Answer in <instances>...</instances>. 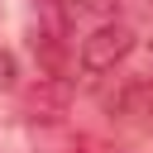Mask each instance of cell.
Instances as JSON below:
<instances>
[{
    "label": "cell",
    "mask_w": 153,
    "mask_h": 153,
    "mask_svg": "<svg viewBox=\"0 0 153 153\" xmlns=\"http://www.w3.org/2000/svg\"><path fill=\"white\" fill-rule=\"evenodd\" d=\"M129 53H134V29H129V24H120V19L96 24V29L81 38V72L100 76V72H110L115 62H124Z\"/></svg>",
    "instance_id": "cell-1"
},
{
    "label": "cell",
    "mask_w": 153,
    "mask_h": 153,
    "mask_svg": "<svg viewBox=\"0 0 153 153\" xmlns=\"http://www.w3.org/2000/svg\"><path fill=\"white\" fill-rule=\"evenodd\" d=\"M110 110L124 115V120H134V124H153V81H143V76L124 81L120 96L110 100Z\"/></svg>",
    "instance_id": "cell-2"
},
{
    "label": "cell",
    "mask_w": 153,
    "mask_h": 153,
    "mask_svg": "<svg viewBox=\"0 0 153 153\" xmlns=\"http://www.w3.org/2000/svg\"><path fill=\"white\" fill-rule=\"evenodd\" d=\"M14 76H19V62H14V53H10V48H0V91H10V86H14Z\"/></svg>",
    "instance_id": "cell-3"
},
{
    "label": "cell",
    "mask_w": 153,
    "mask_h": 153,
    "mask_svg": "<svg viewBox=\"0 0 153 153\" xmlns=\"http://www.w3.org/2000/svg\"><path fill=\"white\" fill-rule=\"evenodd\" d=\"M148 53H153V38H148Z\"/></svg>",
    "instance_id": "cell-4"
}]
</instances>
